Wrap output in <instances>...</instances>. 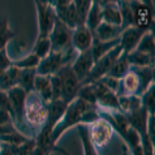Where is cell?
<instances>
[{
	"label": "cell",
	"instance_id": "30bf717a",
	"mask_svg": "<svg viewBox=\"0 0 155 155\" xmlns=\"http://www.w3.org/2000/svg\"><path fill=\"white\" fill-rule=\"evenodd\" d=\"M55 9V15L59 21L68 26L69 29L74 30L77 28V13H76V8H74V3L73 2H68V0H61V2H54L51 3Z\"/></svg>",
	"mask_w": 155,
	"mask_h": 155
},
{
	"label": "cell",
	"instance_id": "7c38bea8",
	"mask_svg": "<svg viewBox=\"0 0 155 155\" xmlns=\"http://www.w3.org/2000/svg\"><path fill=\"white\" fill-rule=\"evenodd\" d=\"M94 41V34L90 31L84 25V26H77L73 30L72 34V47L74 48L77 54L85 52L91 48Z\"/></svg>",
	"mask_w": 155,
	"mask_h": 155
},
{
	"label": "cell",
	"instance_id": "1f68e13d",
	"mask_svg": "<svg viewBox=\"0 0 155 155\" xmlns=\"http://www.w3.org/2000/svg\"><path fill=\"white\" fill-rule=\"evenodd\" d=\"M12 67V60L7 54V48L0 51V72H4Z\"/></svg>",
	"mask_w": 155,
	"mask_h": 155
},
{
	"label": "cell",
	"instance_id": "3957f363",
	"mask_svg": "<svg viewBox=\"0 0 155 155\" xmlns=\"http://www.w3.org/2000/svg\"><path fill=\"white\" fill-rule=\"evenodd\" d=\"M77 52L74 48H71L65 52H51L48 56L42 59L37 67L38 76H54L67 64H72L76 59Z\"/></svg>",
	"mask_w": 155,
	"mask_h": 155
},
{
	"label": "cell",
	"instance_id": "277c9868",
	"mask_svg": "<svg viewBox=\"0 0 155 155\" xmlns=\"http://www.w3.org/2000/svg\"><path fill=\"white\" fill-rule=\"evenodd\" d=\"M87 127H89L90 141H91L94 149H95L97 155H99L110 145L111 140H112L114 129L104 119H101V117L95 123L90 124Z\"/></svg>",
	"mask_w": 155,
	"mask_h": 155
},
{
	"label": "cell",
	"instance_id": "cb8c5ba5",
	"mask_svg": "<svg viewBox=\"0 0 155 155\" xmlns=\"http://www.w3.org/2000/svg\"><path fill=\"white\" fill-rule=\"evenodd\" d=\"M13 37L15 33L9 26V18L2 15L0 16V51L7 48V45Z\"/></svg>",
	"mask_w": 155,
	"mask_h": 155
},
{
	"label": "cell",
	"instance_id": "52a82bcc",
	"mask_svg": "<svg viewBox=\"0 0 155 155\" xmlns=\"http://www.w3.org/2000/svg\"><path fill=\"white\" fill-rule=\"evenodd\" d=\"M72 34H73L72 29L65 26L58 18L55 20L54 29L48 37L51 42V52H65V51L73 48Z\"/></svg>",
	"mask_w": 155,
	"mask_h": 155
},
{
	"label": "cell",
	"instance_id": "7402d4cb",
	"mask_svg": "<svg viewBox=\"0 0 155 155\" xmlns=\"http://www.w3.org/2000/svg\"><path fill=\"white\" fill-rule=\"evenodd\" d=\"M37 77L35 69H20V76L17 80V86L21 87L26 94L34 91V81Z\"/></svg>",
	"mask_w": 155,
	"mask_h": 155
},
{
	"label": "cell",
	"instance_id": "836d02e7",
	"mask_svg": "<svg viewBox=\"0 0 155 155\" xmlns=\"http://www.w3.org/2000/svg\"><path fill=\"white\" fill-rule=\"evenodd\" d=\"M0 155H15V146L2 143V149H0Z\"/></svg>",
	"mask_w": 155,
	"mask_h": 155
},
{
	"label": "cell",
	"instance_id": "e0dca14e",
	"mask_svg": "<svg viewBox=\"0 0 155 155\" xmlns=\"http://www.w3.org/2000/svg\"><path fill=\"white\" fill-rule=\"evenodd\" d=\"M34 93H37L41 97V99L45 103H48L52 101V90H51L50 76H38L34 81Z\"/></svg>",
	"mask_w": 155,
	"mask_h": 155
},
{
	"label": "cell",
	"instance_id": "f1b7e54d",
	"mask_svg": "<svg viewBox=\"0 0 155 155\" xmlns=\"http://www.w3.org/2000/svg\"><path fill=\"white\" fill-rule=\"evenodd\" d=\"M74 8H76V13H77V26H84L86 22V17H87L89 9L91 7V2H85V0H76Z\"/></svg>",
	"mask_w": 155,
	"mask_h": 155
},
{
	"label": "cell",
	"instance_id": "9c48e42d",
	"mask_svg": "<svg viewBox=\"0 0 155 155\" xmlns=\"http://www.w3.org/2000/svg\"><path fill=\"white\" fill-rule=\"evenodd\" d=\"M35 8L38 13V28H39L38 38H48L56 20L55 9L52 4L47 2H35Z\"/></svg>",
	"mask_w": 155,
	"mask_h": 155
},
{
	"label": "cell",
	"instance_id": "ba28073f",
	"mask_svg": "<svg viewBox=\"0 0 155 155\" xmlns=\"http://www.w3.org/2000/svg\"><path fill=\"white\" fill-rule=\"evenodd\" d=\"M133 12V26L142 30L150 31L151 24L154 21V7L150 2H129Z\"/></svg>",
	"mask_w": 155,
	"mask_h": 155
},
{
	"label": "cell",
	"instance_id": "4fadbf2b",
	"mask_svg": "<svg viewBox=\"0 0 155 155\" xmlns=\"http://www.w3.org/2000/svg\"><path fill=\"white\" fill-rule=\"evenodd\" d=\"M145 33L147 31H142V30L137 29L134 26L124 29L121 35H120V47H121L123 54L128 55L132 51H134Z\"/></svg>",
	"mask_w": 155,
	"mask_h": 155
},
{
	"label": "cell",
	"instance_id": "44dd1931",
	"mask_svg": "<svg viewBox=\"0 0 155 155\" xmlns=\"http://www.w3.org/2000/svg\"><path fill=\"white\" fill-rule=\"evenodd\" d=\"M129 69H130V64L128 61V56L125 54H121L117 58V60L114 63V65L111 67V69L107 73V76L116 78V80H121L129 72Z\"/></svg>",
	"mask_w": 155,
	"mask_h": 155
},
{
	"label": "cell",
	"instance_id": "4dcf8cb0",
	"mask_svg": "<svg viewBox=\"0 0 155 155\" xmlns=\"http://www.w3.org/2000/svg\"><path fill=\"white\" fill-rule=\"evenodd\" d=\"M0 110L7 111L13 117V111H12V106H11L9 98H8V94L7 91H2V90H0Z\"/></svg>",
	"mask_w": 155,
	"mask_h": 155
},
{
	"label": "cell",
	"instance_id": "ffe728a7",
	"mask_svg": "<svg viewBox=\"0 0 155 155\" xmlns=\"http://www.w3.org/2000/svg\"><path fill=\"white\" fill-rule=\"evenodd\" d=\"M20 76V69L12 65L9 69L0 72V90L8 91L9 89L17 86V80Z\"/></svg>",
	"mask_w": 155,
	"mask_h": 155
},
{
	"label": "cell",
	"instance_id": "83f0119b",
	"mask_svg": "<svg viewBox=\"0 0 155 155\" xmlns=\"http://www.w3.org/2000/svg\"><path fill=\"white\" fill-rule=\"evenodd\" d=\"M41 60L38 59L35 55L30 52L29 55H26V56L21 58L18 60H12V65L18 68V69H37L38 64H39Z\"/></svg>",
	"mask_w": 155,
	"mask_h": 155
},
{
	"label": "cell",
	"instance_id": "7a4b0ae2",
	"mask_svg": "<svg viewBox=\"0 0 155 155\" xmlns=\"http://www.w3.org/2000/svg\"><path fill=\"white\" fill-rule=\"evenodd\" d=\"M91 104H87L84 101H81L80 98H76L74 101H72L69 104H68L65 112H64L61 120L56 124V127L54 128L52 133H51V145L54 147H56L55 143L60 140L64 133H65L68 129L76 125H80V124H84V117L85 114L87 112V110H90Z\"/></svg>",
	"mask_w": 155,
	"mask_h": 155
},
{
	"label": "cell",
	"instance_id": "8992f818",
	"mask_svg": "<svg viewBox=\"0 0 155 155\" xmlns=\"http://www.w3.org/2000/svg\"><path fill=\"white\" fill-rule=\"evenodd\" d=\"M56 76L60 78V82H61V99L69 104L72 101H74L77 98V93H78L81 87V82L73 73L71 64L64 65L56 73Z\"/></svg>",
	"mask_w": 155,
	"mask_h": 155
},
{
	"label": "cell",
	"instance_id": "4316f807",
	"mask_svg": "<svg viewBox=\"0 0 155 155\" xmlns=\"http://www.w3.org/2000/svg\"><path fill=\"white\" fill-rule=\"evenodd\" d=\"M77 98H80L81 101H84L87 104L91 106H97V95H95V89H94L93 84L89 85H82L81 84V87L77 93Z\"/></svg>",
	"mask_w": 155,
	"mask_h": 155
},
{
	"label": "cell",
	"instance_id": "d6a6232c",
	"mask_svg": "<svg viewBox=\"0 0 155 155\" xmlns=\"http://www.w3.org/2000/svg\"><path fill=\"white\" fill-rule=\"evenodd\" d=\"M4 124H13V120L7 111L0 110V125H4Z\"/></svg>",
	"mask_w": 155,
	"mask_h": 155
},
{
	"label": "cell",
	"instance_id": "f546056e",
	"mask_svg": "<svg viewBox=\"0 0 155 155\" xmlns=\"http://www.w3.org/2000/svg\"><path fill=\"white\" fill-rule=\"evenodd\" d=\"M154 85H151L150 87L146 90V91L142 94V95L140 97L141 98V103H142V107L147 111L149 115L154 116V110H155V98H154Z\"/></svg>",
	"mask_w": 155,
	"mask_h": 155
},
{
	"label": "cell",
	"instance_id": "e575fe53",
	"mask_svg": "<svg viewBox=\"0 0 155 155\" xmlns=\"http://www.w3.org/2000/svg\"><path fill=\"white\" fill-rule=\"evenodd\" d=\"M58 149V147H56ZM58 150H60V149H58ZM60 151H61V153H64V154H65V155H69V154H68V153H65V151H64V150H60Z\"/></svg>",
	"mask_w": 155,
	"mask_h": 155
},
{
	"label": "cell",
	"instance_id": "d6986e66",
	"mask_svg": "<svg viewBox=\"0 0 155 155\" xmlns=\"http://www.w3.org/2000/svg\"><path fill=\"white\" fill-rule=\"evenodd\" d=\"M102 22H103V20H102V4H101V2H91V7H90L87 17H86L85 26L91 33H94L95 29Z\"/></svg>",
	"mask_w": 155,
	"mask_h": 155
},
{
	"label": "cell",
	"instance_id": "d590c367",
	"mask_svg": "<svg viewBox=\"0 0 155 155\" xmlns=\"http://www.w3.org/2000/svg\"><path fill=\"white\" fill-rule=\"evenodd\" d=\"M0 149H2V142H0Z\"/></svg>",
	"mask_w": 155,
	"mask_h": 155
},
{
	"label": "cell",
	"instance_id": "9a60e30c",
	"mask_svg": "<svg viewBox=\"0 0 155 155\" xmlns=\"http://www.w3.org/2000/svg\"><path fill=\"white\" fill-rule=\"evenodd\" d=\"M102 4V20L103 22L114 25V26H121V12L120 5L116 2H101Z\"/></svg>",
	"mask_w": 155,
	"mask_h": 155
},
{
	"label": "cell",
	"instance_id": "603a6c76",
	"mask_svg": "<svg viewBox=\"0 0 155 155\" xmlns=\"http://www.w3.org/2000/svg\"><path fill=\"white\" fill-rule=\"evenodd\" d=\"M128 61L133 68H146V67H154V56L142 54L140 51H132L127 55Z\"/></svg>",
	"mask_w": 155,
	"mask_h": 155
},
{
	"label": "cell",
	"instance_id": "2e32d148",
	"mask_svg": "<svg viewBox=\"0 0 155 155\" xmlns=\"http://www.w3.org/2000/svg\"><path fill=\"white\" fill-rule=\"evenodd\" d=\"M123 28L121 26H114V25H108L106 22H102L99 26L95 29L94 31V39L97 41H102V42H107V41H114L120 38L123 33Z\"/></svg>",
	"mask_w": 155,
	"mask_h": 155
},
{
	"label": "cell",
	"instance_id": "484cf974",
	"mask_svg": "<svg viewBox=\"0 0 155 155\" xmlns=\"http://www.w3.org/2000/svg\"><path fill=\"white\" fill-rule=\"evenodd\" d=\"M31 54H34L35 56L42 60L46 56H48L51 54V42L50 38H37V42L34 45V48L31 51Z\"/></svg>",
	"mask_w": 155,
	"mask_h": 155
},
{
	"label": "cell",
	"instance_id": "8fae6325",
	"mask_svg": "<svg viewBox=\"0 0 155 155\" xmlns=\"http://www.w3.org/2000/svg\"><path fill=\"white\" fill-rule=\"evenodd\" d=\"M71 67H72L73 73H74L76 77L78 78V81L82 84L94 67V59H93L91 50H87V51L81 52V54H77V56L74 60H73Z\"/></svg>",
	"mask_w": 155,
	"mask_h": 155
},
{
	"label": "cell",
	"instance_id": "5b68a950",
	"mask_svg": "<svg viewBox=\"0 0 155 155\" xmlns=\"http://www.w3.org/2000/svg\"><path fill=\"white\" fill-rule=\"evenodd\" d=\"M123 54L121 47L120 45L117 47H115L112 51H110L107 55H104L103 58H101L98 61L94 63V67L91 72L89 73V76L86 77V80L82 82V85H89V84H94L99 81L101 78H103L104 76H107V73L110 72L111 67L114 65V63L117 60V58Z\"/></svg>",
	"mask_w": 155,
	"mask_h": 155
},
{
	"label": "cell",
	"instance_id": "d4e9b609",
	"mask_svg": "<svg viewBox=\"0 0 155 155\" xmlns=\"http://www.w3.org/2000/svg\"><path fill=\"white\" fill-rule=\"evenodd\" d=\"M136 51H140L142 54L150 55L154 56V51H155V41H154V34L151 31H147L143 34V37L141 38L140 43L136 47Z\"/></svg>",
	"mask_w": 155,
	"mask_h": 155
},
{
	"label": "cell",
	"instance_id": "6da1fadb",
	"mask_svg": "<svg viewBox=\"0 0 155 155\" xmlns=\"http://www.w3.org/2000/svg\"><path fill=\"white\" fill-rule=\"evenodd\" d=\"M47 119V103L37 93H29L22 115V132L28 138H35Z\"/></svg>",
	"mask_w": 155,
	"mask_h": 155
},
{
	"label": "cell",
	"instance_id": "5bb4252c",
	"mask_svg": "<svg viewBox=\"0 0 155 155\" xmlns=\"http://www.w3.org/2000/svg\"><path fill=\"white\" fill-rule=\"evenodd\" d=\"M140 89V81L136 71L130 67V69L125 76L120 80L119 89L116 91L117 97H129V95H137Z\"/></svg>",
	"mask_w": 155,
	"mask_h": 155
},
{
	"label": "cell",
	"instance_id": "ac0fdd59",
	"mask_svg": "<svg viewBox=\"0 0 155 155\" xmlns=\"http://www.w3.org/2000/svg\"><path fill=\"white\" fill-rule=\"evenodd\" d=\"M120 45V38L114 41H107V42H102V41H93V46H91V54H93V59L94 63L98 61L101 58H103L104 55H107L110 51H112L115 47H117Z\"/></svg>",
	"mask_w": 155,
	"mask_h": 155
}]
</instances>
